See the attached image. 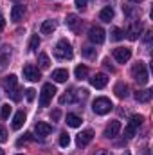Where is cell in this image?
<instances>
[{"mask_svg":"<svg viewBox=\"0 0 153 155\" xmlns=\"http://www.w3.org/2000/svg\"><path fill=\"white\" fill-rule=\"evenodd\" d=\"M54 54H56V58H60V60H70L72 56H74V51H72V45H70V41H67V40H60L58 43H56V47H54Z\"/></svg>","mask_w":153,"mask_h":155,"instance_id":"cell-1","label":"cell"},{"mask_svg":"<svg viewBox=\"0 0 153 155\" xmlns=\"http://www.w3.org/2000/svg\"><path fill=\"white\" fill-rule=\"evenodd\" d=\"M132 76L135 78V81L139 85H146L150 81V76H148V69H146V63L142 61H137L132 69Z\"/></svg>","mask_w":153,"mask_h":155,"instance_id":"cell-2","label":"cell"},{"mask_svg":"<svg viewBox=\"0 0 153 155\" xmlns=\"http://www.w3.org/2000/svg\"><path fill=\"white\" fill-rule=\"evenodd\" d=\"M112 101L108 99V97H96L94 99V103H92V110L97 114V116H105V114H108L110 110H112Z\"/></svg>","mask_w":153,"mask_h":155,"instance_id":"cell-3","label":"cell"},{"mask_svg":"<svg viewBox=\"0 0 153 155\" xmlns=\"http://www.w3.org/2000/svg\"><path fill=\"white\" fill-rule=\"evenodd\" d=\"M54 94H56V87L52 83H45L41 87V92H40V107H49Z\"/></svg>","mask_w":153,"mask_h":155,"instance_id":"cell-4","label":"cell"},{"mask_svg":"<svg viewBox=\"0 0 153 155\" xmlns=\"http://www.w3.org/2000/svg\"><path fill=\"white\" fill-rule=\"evenodd\" d=\"M105 38H106V33H105L103 27H92L88 31V40L92 43H96V45H101L105 41Z\"/></svg>","mask_w":153,"mask_h":155,"instance_id":"cell-5","label":"cell"},{"mask_svg":"<svg viewBox=\"0 0 153 155\" xmlns=\"http://www.w3.org/2000/svg\"><path fill=\"white\" fill-rule=\"evenodd\" d=\"M0 85H2V88L5 90V94L9 96L15 88H18L16 85H18V78L15 76V74H9V76L2 78V81H0Z\"/></svg>","mask_w":153,"mask_h":155,"instance_id":"cell-6","label":"cell"},{"mask_svg":"<svg viewBox=\"0 0 153 155\" xmlns=\"http://www.w3.org/2000/svg\"><path fill=\"white\" fill-rule=\"evenodd\" d=\"M114 58L117 63H126L132 58V49H128V47H117L114 51Z\"/></svg>","mask_w":153,"mask_h":155,"instance_id":"cell-7","label":"cell"},{"mask_svg":"<svg viewBox=\"0 0 153 155\" xmlns=\"http://www.w3.org/2000/svg\"><path fill=\"white\" fill-rule=\"evenodd\" d=\"M24 78L27 79V81H38L41 74H40L38 67H34L33 63H27L25 67H24Z\"/></svg>","mask_w":153,"mask_h":155,"instance_id":"cell-8","label":"cell"},{"mask_svg":"<svg viewBox=\"0 0 153 155\" xmlns=\"http://www.w3.org/2000/svg\"><path fill=\"white\" fill-rule=\"evenodd\" d=\"M9 61H11V47L4 45V47H0V72L7 69Z\"/></svg>","mask_w":153,"mask_h":155,"instance_id":"cell-9","label":"cell"},{"mask_svg":"<svg viewBox=\"0 0 153 155\" xmlns=\"http://www.w3.org/2000/svg\"><path fill=\"white\" fill-rule=\"evenodd\" d=\"M92 139H94V132H92V130H83L81 134H77L76 144L79 146V148H85V146H86Z\"/></svg>","mask_w":153,"mask_h":155,"instance_id":"cell-10","label":"cell"},{"mask_svg":"<svg viewBox=\"0 0 153 155\" xmlns=\"http://www.w3.org/2000/svg\"><path fill=\"white\" fill-rule=\"evenodd\" d=\"M90 85L94 88H105L108 85V76L103 74V72H99V74H96L94 78H90Z\"/></svg>","mask_w":153,"mask_h":155,"instance_id":"cell-11","label":"cell"},{"mask_svg":"<svg viewBox=\"0 0 153 155\" xmlns=\"http://www.w3.org/2000/svg\"><path fill=\"white\" fill-rule=\"evenodd\" d=\"M119 132H121V123H119V121H110V123L106 124V128H105V137L114 139Z\"/></svg>","mask_w":153,"mask_h":155,"instance_id":"cell-12","label":"cell"},{"mask_svg":"<svg viewBox=\"0 0 153 155\" xmlns=\"http://www.w3.org/2000/svg\"><path fill=\"white\" fill-rule=\"evenodd\" d=\"M50 78L56 83H65L69 79V71L67 69H56V71H52V76Z\"/></svg>","mask_w":153,"mask_h":155,"instance_id":"cell-13","label":"cell"},{"mask_svg":"<svg viewBox=\"0 0 153 155\" xmlns=\"http://www.w3.org/2000/svg\"><path fill=\"white\" fill-rule=\"evenodd\" d=\"M24 13H25V7H24L22 4L13 5V9H11V20H13V22H20L22 16H24Z\"/></svg>","mask_w":153,"mask_h":155,"instance_id":"cell-14","label":"cell"},{"mask_svg":"<svg viewBox=\"0 0 153 155\" xmlns=\"http://www.w3.org/2000/svg\"><path fill=\"white\" fill-rule=\"evenodd\" d=\"M34 132H36V135H40V137H47V135L52 132V126L47 124V123H36Z\"/></svg>","mask_w":153,"mask_h":155,"instance_id":"cell-15","label":"cell"},{"mask_svg":"<svg viewBox=\"0 0 153 155\" xmlns=\"http://www.w3.org/2000/svg\"><path fill=\"white\" fill-rule=\"evenodd\" d=\"M151 96H153V92L150 88L139 90V92H135V101H139V103H150L151 101Z\"/></svg>","mask_w":153,"mask_h":155,"instance_id":"cell-16","label":"cell"},{"mask_svg":"<svg viewBox=\"0 0 153 155\" xmlns=\"http://www.w3.org/2000/svg\"><path fill=\"white\" fill-rule=\"evenodd\" d=\"M24 123H25V114L20 110V112H16L15 114V117H13V130H20L22 126H24Z\"/></svg>","mask_w":153,"mask_h":155,"instance_id":"cell-17","label":"cell"},{"mask_svg":"<svg viewBox=\"0 0 153 155\" xmlns=\"http://www.w3.org/2000/svg\"><path fill=\"white\" fill-rule=\"evenodd\" d=\"M114 92H115V96H117V97H121V99H122V97H126V96H128V85H126V83H122V81H119V83L114 87Z\"/></svg>","mask_w":153,"mask_h":155,"instance_id":"cell-18","label":"cell"},{"mask_svg":"<svg viewBox=\"0 0 153 155\" xmlns=\"http://www.w3.org/2000/svg\"><path fill=\"white\" fill-rule=\"evenodd\" d=\"M40 31H41V35H52V33L56 31V24H54L52 20H45V22L41 24Z\"/></svg>","mask_w":153,"mask_h":155,"instance_id":"cell-19","label":"cell"},{"mask_svg":"<svg viewBox=\"0 0 153 155\" xmlns=\"http://www.w3.org/2000/svg\"><path fill=\"white\" fill-rule=\"evenodd\" d=\"M76 92L77 90H70V92H67V94H63L61 97H60V103L61 105H69V103H76L77 101V96H76Z\"/></svg>","mask_w":153,"mask_h":155,"instance_id":"cell-20","label":"cell"},{"mask_svg":"<svg viewBox=\"0 0 153 155\" xmlns=\"http://www.w3.org/2000/svg\"><path fill=\"white\" fill-rule=\"evenodd\" d=\"M112 18H114V9H112L110 5L103 7L101 13H99V20H103V22H110Z\"/></svg>","mask_w":153,"mask_h":155,"instance_id":"cell-21","label":"cell"},{"mask_svg":"<svg viewBox=\"0 0 153 155\" xmlns=\"http://www.w3.org/2000/svg\"><path fill=\"white\" fill-rule=\"evenodd\" d=\"M67 124H69L70 128H77V126H81V117L76 116V114H67Z\"/></svg>","mask_w":153,"mask_h":155,"instance_id":"cell-22","label":"cell"},{"mask_svg":"<svg viewBox=\"0 0 153 155\" xmlns=\"http://www.w3.org/2000/svg\"><path fill=\"white\" fill-rule=\"evenodd\" d=\"M77 15L74 13H70V15H67V20H65V24H67V27H70L72 31H77Z\"/></svg>","mask_w":153,"mask_h":155,"instance_id":"cell-23","label":"cell"},{"mask_svg":"<svg viewBox=\"0 0 153 155\" xmlns=\"http://www.w3.org/2000/svg\"><path fill=\"white\" fill-rule=\"evenodd\" d=\"M141 29H142L141 22L133 24V25H132V29L128 31V38H130V40H137V38H139V33H141Z\"/></svg>","mask_w":153,"mask_h":155,"instance_id":"cell-24","label":"cell"},{"mask_svg":"<svg viewBox=\"0 0 153 155\" xmlns=\"http://www.w3.org/2000/svg\"><path fill=\"white\" fill-rule=\"evenodd\" d=\"M81 54H83L85 58H88V60H96L97 51H96L94 47H83V49H81Z\"/></svg>","mask_w":153,"mask_h":155,"instance_id":"cell-25","label":"cell"},{"mask_svg":"<svg viewBox=\"0 0 153 155\" xmlns=\"http://www.w3.org/2000/svg\"><path fill=\"white\" fill-rule=\"evenodd\" d=\"M38 65H40V69H49L50 60H49V56L45 52H40L38 54Z\"/></svg>","mask_w":153,"mask_h":155,"instance_id":"cell-26","label":"cell"},{"mask_svg":"<svg viewBox=\"0 0 153 155\" xmlns=\"http://www.w3.org/2000/svg\"><path fill=\"white\" fill-rule=\"evenodd\" d=\"M74 74H76L77 79H85V78L88 76V69H86L85 65H77L76 71H74Z\"/></svg>","mask_w":153,"mask_h":155,"instance_id":"cell-27","label":"cell"},{"mask_svg":"<svg viewBox=\"0 0 153 155\" xmlns=\"http://www.w3.org/2000/svg\"><path fill=\"white\" fill-rule=\"evenodd\" d=\"M38 47H40V38H38V35H33V36H31V40H29V51H31V52H34Z\"/></svg>","mask_w":153,"mask_h":155,"instance_id":"cell-28","label":"cell"},{"mask_svg":"<svg viewBox=\"0 0 153 155\" xmlns=\"http://www.w3.org/2000/svg\"><path fill=\"white\" fill-rule=\"evenodd\" d=\"M122 36H124V33H122L119 27H114V29H112V33H110V38L114 40V41H119V40H122Z\"/></svg>","mask_w":153,"mask_h":155,"instance_id":"cell-29","label":"cell"},{"mask_svg":"<svg viewBox=\"0 0 153 155\" xmlns=\"http://www.w3.org/2000/svg\"><path fill=\"white\" fill-rule=\"evenodd\" d=\"M69 144H70V137H69L67 132H63V134L60 135V146H61V148H67Z\"/></svg>","mask_w":153,"mask_h":155,"instance_id":"cell-30","label":"cell"},{"mask_svg":"<svg viewBox=\"0 0 153 155\" xmlns=\"http://www.w3.org/2000/svg\"><path fill=\"white\" fill-rule=\"evenodd\" d=\"M142 121H144V117L142 116H132L130 117V124L135 126V128H139V126L142 124Z\"/></svg>","mask_w":153,"mask_h":155,"instance_id":"cell-31","label":"cell"},{"mask_svg":"<svg viewBox=\"0 0 153 155\" xmlns=\"http://www.w3.org/2000/svg\"><path fill=\"white\" fill-rule=\"evenodd\" d=\"M135 132H137V128H135V126H132V124L128 123V126L124 128V135H126L128 139H132V137L135 135Z\"/></svg>","mask_w":153,"mask_h":155,"instance_id":"cell-32","label":"cell"},{"mask_svg":"<svg viewBox=\"0 0 153 155\" xmlns=\"http://www.w3.org/2000/svg\"><path fill=\"white\" fill-rule=\"evenodd\" d=\"M9 114H11V107H9V105H2L0 117H2V119H7V117H9Z\"/></svg>","mask_w":153,"mask_h":155,"instance_id":"cell-33","label":"cell"},{"mask_svg":"<svg viewBox=\"0 0 153 155\" xmlns=\"http://www.w3.org/2000/svg\"><path fill=\"white\" fill-rule=\"evenodd\" d=\"M34 96H36V90L34 88H27L25 90V99L31 103V101H34Z\"/></svg>","mask_w":153,"mask_h":155,"instance_id":"cell-34","label":"cell"},{"mask_svg":"<svg viewBox=\"0 0 153 155\" xmlns=\"http://www.w3.org/2000/svg\"><path fill=\"white\" fill-rule=\"evenodd\" d=\"M9 97H11L13 101H20V97H22V94H20V88H15V90L9 94Z\"/></svg>","mask_w":153,"mask_h":155,"instance_id":"cell-35","label":"cell"},{"mask_svg":"<svg viewBox=\"0 0 153 155\" xmlns=\"http://www.w3.org/2000/svg\"><path fill=\"white\" fill-rule=\"evenodd\" d=\"M7 141V132L4 126H0V143H5Z\"/></svg>","mask_w":153,"mask_h":155,"instance_id":"cell-36","label":"cell"},{"mask_svg":"<svg viewBox=\"0 0 153 155\" xmlns=\"http://www.w3.org/2000/svg\"><path fill=\"white\" fill-rule=\"evenodd\" d=\"M60 117H61V112H60V110H52V112H50V119H52V121H58Z\"/></svg>","mask_w":153,"mask_h":155,"instance_id":"cell-37","label":"cell"},{"mask_svg":"<svg viewBox=\"0 0 153 155\" xmlns=\"http://www.w3.org/2000/svg\"><path fill=\"white\" fill-rule=\"evenodd\" d=\"M86 2H88V0H76V7L77 9H83V7L86 5Z\"/></svg>","mask_w":153,"mask_h":155,"instance_id":"cell-38","label":"cell"},{"mask_svg":"<svg viewBox=\"0 0 153 155\" xmlns=\"http://www.w3.org/2000/svg\"><path fill=\"white\" fill-rule=\"evenodd\" d=\"M4 27H5V20H4V16L0 13V31H4Z\"/></svg>","mask_w":153,"mask_h":155,"instance_id":"cell-39","label":"cell"},{"mask_svg":"<svg viewBox=\"0 0 153 155\" xmlns=\"http://www.w3.org/2000/svg\"><path fill=\"white\" fill-rule=\"evenodd\" d=\"M94 155H112V153H110L108 150H99V152H96Z\"/></svg>","mask_w":153,"mask_h":155,"instance_id":"cell-40","label":"cell"},{"mask_svg":"<svg viewBox=\"0 0 153 155\" xmlns=\"http://www.w3.org/2000/svg\"><path fill=\"white\" fill-rule=\"evenodd\" d=\"M144 40H146V41H150V40H151V31H148V33H146V36H144Z\"/></svg>","mask_w":153,"mask_h":155,"instance_id":"cell-41","label":"cell"},{"mask_svg":"<svg viewBox=\"0 0 153 155\" xmlns=\"http://www.w3.org/2000/svg\"><path fill=\"white\" fill-rule=\"evenodd\" d=\"M105 67L110 69V71H114V67H110V61H108V60H105Z\"/></svg>","mask_w":153,"mask_h":155,"instance_id":"cell-42","label":"cell"},{"mask_svg":"<svg viewBox=\"0 0 153 155\" xmlns=\"http://www.w3.org/2000/svg\"><path fill=\"white\" fill-rule=\"evenodd\" d=\"M130 2H137V4H139V2H142V0H130Z\"/></svg>","mask_w":153,"mask_h":155,"instance_id":"cell-43","label":"cell"},{"mask_svg":"<svg viewBox=\"0 0 153 155\" xmlns=\"http://www.w3.org/2000/svg\"><path fill=\"white\" fill-rule=\"evenodd\" d=\"M0 155H4V150H2V148H0Z\"/></svg>","mask_w":153,"mask_h":155,"instance_id":"cell-44","label":"cell"},{"mask_svg":"<svg viewBox=\"0 0 153 155\" xmlns=\"http://www.w3.org/2000/svg\"><path fill=\"white\" fill-rule=\"evenodd\" d=\"M122 155H130V153H122Z\"/></svg>","mask_w":153,"mask_h":155,"instance_id":"cell-45","label":"cell"},{"mask_svg":"<svg viewBox=\"0 0 153 155\" xmlns=\"http://www.w3.org/2000/svg\"><path fill=\"white\" fill-rule=\"evenodd\" d=\"M18 155H24V153H18Z\"/></svg>","mask_w":153,"mask_h":155,"instance_id":"cell-46","label":"cell"}]
</instances>
